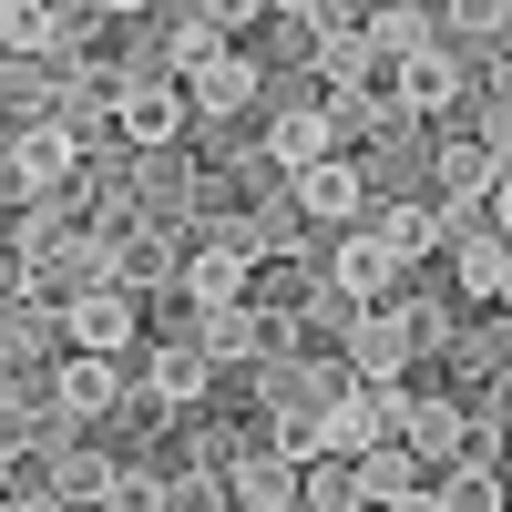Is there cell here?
<instances>
[{"instance_id":"1","label":"cell","mask_w":512,"mask_h":512,"mask_svg":"<svg viewBox=\"0 0 512 512\" xmlns=\"http://www.w3.org/2000/svg\"><path fill=\"white\" fill-rule=\"evenodd\" d=\"M11 175L21 185H62L72 175V134H62V123H31V134L11 144Z\"/></svg>"},{"instance_id":"2","label":"cell","mask_w":512,"mask_h":512,"mask_svg":"<svg viewBox=\"0 0 512 512\" xmlns=\"http://www.w3.org/2000/svg\"><path fill=\"white\" fill-rule=\"evenodd\" d=\"M175 123H185V103L164 93V82H134V93H123V134H134V144H164Z\"/></svg>"},{"instance_id":"3","label":"cell","mask_w":512,"mask_h":512,"mask_svg":"<svg viewBox=\"0 0 512 512\" xmlns=\"http://www.w3.org/2000/svg\"><path fill=\"white\" fill-rule=\"evenodd\" d=\"M72 338H82V349H123V338H134V308H123L113 287H93V297L72 308Z\"/></svg>"},{"instance_id":"4","label":"cell","mask_w":512,"mask_h":512,"mask_svg":"<svg viewBox=\"0 0 512 512\" xmlns=\"http://www.w3.org/2000/svg\"><path fill=\"white\" fill-rule=\"evenodd\" d=\"M297 205H308V216H349L359 175H349V164H308V175H297Z\"/></svg>"},{"instance_id":"5","label":"cell","mask_w":512,"mask_h":512,"mask_svg":"<svg viewBox=\"0 0 512 512\" xmlns=\"http://www.w3.org/2000/svg\"><path fill=\"white\" fill-rule=\"evenodd\" d=\"M390 267H400L390 236H359L349 256H338V287H349V297H379V287H390Z\"/></svg>"},{"instance_id":"6","label":"cell","mask_w":512,"mask_h":512,"mask_svg":"<svg viewBox=\"0 0 512 512\" xmlns=\"http://www.w3.org/2000/svg\"><path fill=\"white\" fill-rule=\"evenodd\" d=\"M236 287H246V246H205V256H195V297H205V308H226Z\"/></svg>"},{"instance_id":"7","label":"cell","mask_w":512,"mask_h":512,"mask_svg":"<svg viewBox=\"0 0 512 512\" xmlns=\"http://www.w3.org/2000/svg\"><path fill=\"white\" fill-rule=\"evenodd\" d=\"M236 502L287 512V502H297V472H287V461H246V472H236Z\"/></svg>"},{"instance_id":"8","label":"cell","mask_w":512,"mask_h":512,"mask_svg":"<svg viewBox=\"0 0 512 512\" xmlns=\"http://www.w3.org/2000/svg\"><path fill=\"white\" fill-rule=\"evenodd\" d=\"M267 144H277V164H318L328 154V113H287Z\"/></svg>"},{"instance_id":"9","label":"cell","mask_w":512,"mask_h":512,"mask_svg":"<svg viewBox=\"0 0 512 512\" xmlns=\"http://www.w3.org/2000/svg\"><path fill=\"white\" fill-rule=\"evenodd\" d=\"M400 338H410V318H369L359 328V379H390L400 369Z\"/></svg>"},{"instance_id":"10","label":"cell","mask_w":512,"mask_h":512,"mask_svg":"<svg viewBox=\"0 0 512 512\" xmlns=\"http://www.w3.org/2000/svg\"><path fill=\"white\" fill-rule=\"evenodd\" d=\"M62 410H113V359H72L62 369Z\"/></svg>"},{"instance_id":"11","label":"cell","mask_w":512,"mask_h":512,"mask_svg":"<svg viewBox=\"0 0 512 512\" xmlns=\"http://www.w3.org/2000/svg\"><path fill=\"white\" fill-rule=\"evenodd\" d=\"M451 93H461V72L441 52H410V103H451Z\"/></svg>"},{"instance_id":"12","label":"cell","mask_w":512,"mask_h":512,"mask_svg":"<svg viewBox=\"0 0 512 512\" xmlns=\"http://www.w3.org/2000/svg\"><path fill=\"white\" fill-rule=\"evenodd\" d=\"M246 93H256V72H246V62H205V113H236Z\"/></svg>"},{"instance_id":"13","label":"cell","mask_w":512,"mask_h":512,"mask_svg":"<svg viewBox=\"0 0 512 512\" xmlns=\"http://www.w3.org/2000/svg\"><path fill=\"white\" fill-rule=\"evenodd\" d=\"M113 277H123V287H154V277H164V236H123Z\"/></svg>"},{"instance_id":"14","label":"cell","mask_w":512,"mask_h":512,"mask_svg":"<svg viewBox=\"0 0 512 512\" xmlns=\"http://www.w3.org/2000/svg\"><path fill=\"white\" fill-rule=\"evenodd\" d=\"M154 390H164V400H195V390H205V359H195V349H164V359H154Z\"/></svg>"},{"instance_id":"15","label":"cell","mask_w":512,"mask_h":512,"mask_svg":"<svg viewBox=\"0 0 512 512\" xmlns=\"http://www.w3.org/2000/svg\"><path fill=\"white\" fill-rule=\"evenodd\" d=\"M52 21H62V11H21V0H11V11H0V41H11V52H41Z\"/></svg>"},{"instance_id":"16","label":"cell","mask_w":512,"mask_h":512,"mask_svg":"<svg viewBox=\"0 0 512 512\" xmlns=\"http://www.w3.org/2000/svg\"><path fill=\"white\" fill-rule=\"evenodd\" d=\"M216 349H226V359H246V349H267V328H256L246 308H226V318H216Z\"/></svg>"},{"instance_id":"17","label":"cell","mask_w":512,"mask_h":512,"mask_svg":"<svg viewBox=\"0 0 512 512\" xmlns=\"http://www.w3.org/2000/svg\"><path fill=\"white\" fill-rule=\"evenodd\" d=\"M502 267H512V256H502V246H472V256H461V277H472L482 297H502Z\"/></svg>"},{"instance_id":"18","label":"cell","mask_w":512,"mask_h":512,"mask_svg":"<svg viewBox=\"0 0 512 512\" xmlns=\"http://www.w3.org/2000/svg\"><path fill=\"white\" fill-rule=\"evenodd\" d=\"M164 41H175V62H205V52H216V21H175Z\"/></svg>"},{"instance_id":"19","label":"cell","mask_w":512,"mask_h":512,"mask_svg":"<svg viewBox=\"0 0 512 512\" xmlns=\"http://www.w3.org/2000/svg\"><path fill=\"white\" fill-rule=\"evenodd\" d=\"M451 512H492V482H482V472H461V482H451Z\"/></svg>"},{"instance_id":"20","label":"cell","mask_w":512,"mask_h":512,"mask_svg":"<svg viewBox=\"0 0 512 512\" xmlns=\"http://www.w3.org/2000/svg\"><path fill=\"white\" fill-rule=\"evenodd\" d=\"M492 216H502V236H512V154L492 164Z\"/></svg>"},{"instance_id":"21","label":"cell","mask_w":512,"mask_h":512,"mask_svg":"<svg viewBox=\"0 0 512 512\" xmlns=\"http://www.w3.org/2000/svg\"><path fill=\"white\" fill-rule=\"evenodd\" d=\"M113 512H154V482H113Z\"/></svg>"},{"instance_id":"22","label":"cell","mask_w":512,"mask_h":512,"mask_svg":"<svg viewBox=\"0 0 512 512\" xmlns=\"http://www.w3.org/2000/svg\"><path fill=\"white\" fill-rule=\"evenodd\" d=\"M11 512H62V502H11Z\"/></svg>"},{"instance_id":"23","label":"cell","mask_w":512,"mask_h":512,"mask_svg":"<svg viewBox=\"0 0 512 512\" xmlns=\"http://www.w3.org/2000/svg\"><path fill=\"white\" fill-rule=\"evenodd\" d=\"M502 297H512V267H502Z\"/></svg>"}]
</instances>
